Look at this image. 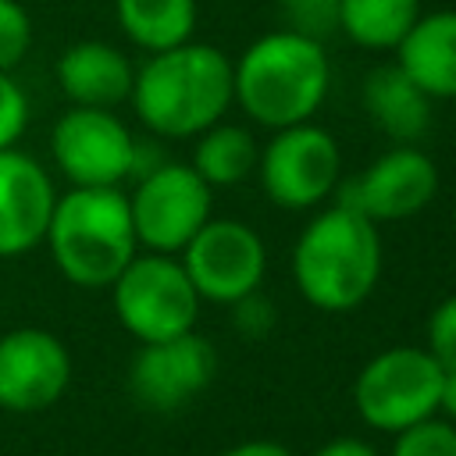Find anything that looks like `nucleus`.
I'll use <instances>...</instances> for the list:
<instances>
[{"label":"nucleus","mask_w":456,"mask_h":456,"mask_svg":"<svg viewBox=\"0 0 456 456\" xmlns=\"http://www.w3.org/2000/svg\"><path fill=\"white\" fill-rule=\"evenodd\" d=\"M331 86V64L321 39L292 28L256 36L232 61V100L260 128H289L310 121Z\"/></svg>","instance_id":"1"},{"label":"nucleus","mask_w":456,"mask_h":456,"mask_svg":"<svg viewBox=\"0 0 456 456\" xmlns=\"http://www.w3.org/2000/svg\"><path fill=\"white\" fill-rule=\"evenodd\" d=\"M132 107L139 121L164 139H192L217 125L232 100V61L210 43H182L150 53L135 68Z\"/></svg>","instance_id":"2"},{"label":"nucleus","mask_w":456,"mask_h":456,"mask_svg":"<svg viewBox=\"0 0 456 456\" xmlns=\"http://www.w3.org/2000/svg\"><path fill=\"white\" fill-rule=\"evenodd\" d=\"M381 235L353 207H328L306 221L292 246V281L324 314H349L370 299L381 278Z\"/></svg>","instance_id":"3"},{"label":"nucleus","mask_w":456,"mask_h":456,"mask_svg":"<svg viewBox=\"0 0 456 456\" xmlns=\"http://www.w3.org/2000/svg\"><path fill=\"white\" fill-rule=\"evenodd\" d=\"M46 242L68 281L82 289L110 285L139 246L128 196L118 185H75L53 203Z\"/></svg>","instance_id":"4"},{"label":"nucleus","mask_w":456,"mask_h":456,"mask_svg":"<svg viewBox=\"0 0 456 456\" xmlns=\"http://www.w3.org/2000/svg\"><path fill=\"white\" fill-rule=\"evenodd\" d=\"M442 367L424 346H392L370 356L353 381V406L374 431L399 435L438 417Z\"/></svg>","instance_id":"5"},{"label":"nucleus","mask_w":456,"mask_h":456,"mask_svg":"<svg viewBox=\"0 0 456 456\" xmlns=\"http://www.w3.org/2000/svg\"><path fill=\"white\" fill-rule=\"evenodd\" d=\"M110 289L118 321L139 342H160L196 328L203 299L192 289L182 260L171 253H135Z\"/></svg>","instance_id":"6"},{"label":"nucleus","mask_w":456,"mask_h":456,"mask_svg":"<svg viewBox=\"0 0 456 456\" xmlns=\"http://www.w3.org/2000/svg\"><path fill=\"white\" fill-rule=\"evenodd\" d=\"M256 175L274 207L310 210L335 192L342 178V150L328 128L299 121L278 128L267 146H260Z\"/></svg>","instance_id":"7"},{"label":"nucleus","mask_w":456,"mask_h":456,"mask_svg":"<svg viewBox=\"0 0 456 456\" xmlns=\"http://www.w3.org/2000/svg\"><path fill=\"white\" fill-rule=\"evenodd\" d=\"M214 189L192 171V164L164 160L150 175L135 182V192L128 196L132 224L139 246L150 253H171L178 256L185 242L210 221Z\"/></svg>","instance_id":"8"},{"label":"nucleus","mask_w":456,"mask_h":456,"mask_svg":"<svg viewBox=\"0 0 456 456\" xmlns=\"http://www.w3.org/2000/svg\"><path fill=\"white\" fill-rule=\"evenodd\" d=\"M192 289L207 303L232 306L260 289L267 274V246L256 228L232 217H210L178 253Z\"/></svg>","instance_id":"9"},{"label":"nucleus","mask_w":456,"mask_h":456,"mask_svg":"<svg viewBox=\"0 0 456 456\" xmlns=\"http://www.w3.org/2000/svg\"><path fill=\"white\" fill-rule=\"evenodd\" d=\"M438 192V167L420 146H392L353 178H338L342 207L360 210L374 224L417 217Z\"/></svg>","instance_id":"10"},{"label":"nucleus","mask_w":456,"mask_h":456,"mask_svg":"<svg viewBox=\"0 0 456 456\" xmlns=\"http://www.w3.org/2000/svg\"><path fill=\"white\" fill-rule=\"evenodd\" d=\"M217 374V349L196 335H175L160 342H139L128 363V392L153 413H175L192 403Z\"/></svg>","instance_id":"11"},{"label":"nucleus","mask_w":456,"mask_h":456,"mask_svg":"<svg viewBox=\"0 0 456 456\" xmlns=\"http://www.w3.org/2000/svg\"><path fill=\"white\" fill-rule=\"evenodd\" d=\"M50 150L71 185H118L135 160L132 132L103 107H71L53 125Z\"/></svg>","instance_id":"12"},{"label":"nucleus","mask_w":456,"mask_h":456,"mask_svg":"<svg viewBox=\"0 0 456 456\" xmlns=\"http://www.w3.org/2000/svg\"><path fill=\"white\" fill-rule=\"evenodd\" d=\"M71 381L64 342L43 328H14L0 338V406L36 413L53 406Z\"/></svg>","instance_id":"13"},{"label":"nucleus","mask_w":456,"mask_h":456,"mask_svg":"<svg viewBox=\"0 0 456 456\" xmlns=\"http://www.w3.org/2000/svg\"><path fill=\"white\" fill-rule=\"evenodd\" d=\"M53 185L39 160L18 150H0V256H18L46 239L53 214Z\"/></svg>","instance_id":"14"},{"label":"nucleus","mask_w":456,"mask_h":456,"mask_svg":"<svg viewBox=\"0 0 456 456\" xmlns=\"http://www.w3.org/2000/svg\"><path fill=\"white\" fill-rule=\"evenodd\" d=\"M57 82L71 107H103L114 110L132 96L135 68L132 61L100 39H82L68 46L57 61Z\"/></svg>","instance_id":"15"},{"label":"nucleus","mask_w":456,"mask_h":456,"mask_svg":"<svg viewBox=\"0 0 456 456\" xmlns=\"http://www.w3.org/2000/svg\"><path fill=\"white\" fill-rule=\"evenodd\" d=\"M363 107L378 121V128L399 142V146H420V139L431 132L435 100L399 68V64H378L363 78Z\"/></svg>","instance_id":"16"},{"label":"nucleus","mask_w":456,"mask_h":456,"mask_svg":"<svg viewBox=\"0 0 456 456\" xmlns=\"http://www.w3.org/2000/svg\"><path fill=\"white\" fill-rule=\"evenodd\" d=\"M395 64L431 100H456V11L420 14L395 46Z\"/></svg>","instance_id":"17"},{"label":"nucleus","mask_w":456,"mask_h":456,"mask_svg":"<svg viewBox=\"0 0 456 456\" xmlns=\"http://www.w3.org/2000/svg\"><path fill=\"white\" fill-rule=\"evenodd\" d=\"M256 160H260L256 135L246 125H232L221 118L217 125L196 135V150L189 164L210 189H232L242 185L249 175H256Z\"/></svg>","instance_id":"18"},{"label":"nucleus","mask_w":456,"mask_h":456,"mask_svg":"<svg viewBox=\"0 0 456 456\" xmlns=\"http://www.w3.org/2000/svg\"><path fill=\"white\" fill-rule=\"evenodd\" d=\"M121 32L146 53L182 46L196 32V0H114Z\"/></svg>","instance_id":"19"},{"label":"nucleus","mask_w":456,"mask_h":456,"mask_svg":"<svg viewBox=\"0 0 456 456\" xmlns=\"http://www.w3.org/2000/svg\"><path fill=\"white\" fill-rule=\"evenodd\" d=\"M420 14V0H338V28L363 50H395Z\"/></svg>","instance_id":"20"},{"label":"nucleus","mask_w":456,"mask_h":456,"mask_svg":"<svg viewBox=\"0 0 456 456\" xmlns=\"http://www.w3.org/2000/svg\"><path fill=\"white\" fill-rule=\"evenodd\" d=\"M388 456H456V424L445 417H428L399 431Z\"/></svg>","instance_id":"21"},{"label":"nucleus","mask_w":456,"mask_h":456,"mask_svg":"<svg viewBox=\"0 0 456 456\" xmlns=\"http://www.w3.org/2000/svg\"><path fill=\"white\" fill-rule=\"evenodd\" d=\"M278 7L285 18L281 28H292L299 36L324 43V36L338 28V0H278Z\"/></svg>","instance_id":"22"},{"label":"nucleus","mask_w":456,"mask_h":456,"mask_svg":"<svg viewBox=\"0 0 456 456\" xmlns=\"http://www.w3.org/2000/svg\"><path fill=\"white\" fill-rule=\"evenodd\" d=\"M424 349L442 370H456V296H445L424 328Z\"/></svg>","instance_id":"23"},{"label":"nucleus","mask_w":456,"mask_h":456,"mask_svg":"<svg viewBox=\"0 0 456 456\" xmlns=\"http://www.w3.org/2000/svg\"><path fill=\"white\" fill-rule=\"evenodd\" d=\"M32 43V21L18 0H0V71H11Z\"/></svg>","instance_id":"24"},{"label":"nucleus","mask_w":456,"mask_h":456,"mask_svg":"<svg viewBox=\"0 0 456 456\" xmlns=\"http://www.w3.org/2000/svg\"><path fill=\"white\" fill-rule=\"evenodd\" d=\"M232 321H235V331L242 338H253L256 342V338H267L271 335V328L278 321V310H274V303L260 289H253V292H246L242 299L232 303Z\"/></svg>","instance_id":"25"},{"label":"nucleus","mask_w":456,"mask_h":456,"mask_svg":"<svg viewBox=\"0 0 456 456\" xmlns=\"http://www.w3.org/2000/svg\"><path fill=\"white\" fill-rule=\"evenodd\" d=\"M28 125V100L21 93V86L0 71V150L14 146V139L25 132Z\"/></svg>","instance_id":"26"},{"label":"nucleus","mask_w":456,"mask_h":456,"mask_svg":"<svg viewBox=\"0 0 456 456\" xmlns=\"http://www.w3.org/2000/svg\"><path fill=\"white\" fill-rule=\"evenodd\" d=\"M314 456H378V449L356 435H342V438H328Z\"/></svg>","instance_id":"27"},{"label":"nucleus","mask_w":456,"mask_h":456,"mask_svg":"<svg viewBox=\"0 0 456 456\" xmlns=\"http://www.w3.org/2000/svg\"><path fill=\"white\" fill-rule=\"evenodd\" d=\"M221 456H296L292 449H285L281 442H274V438H246V442H239V445H232V449H224Z\"/></svg>","instance_id":"28"},{"label":"nucleus","mask_w":456,"mask_h":456,"mask_svg":"<svg viewBox=\"0 0 456 456\" xmlns=\"http://www.w3.org/2000/svg\"><path fill=\"white\" fill-rule=\"evenodd\" d=\"M438 417L456 424V370H442V388H438Z\"/></svg>","instance_id":"29"}]
</instances>
